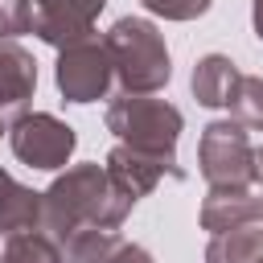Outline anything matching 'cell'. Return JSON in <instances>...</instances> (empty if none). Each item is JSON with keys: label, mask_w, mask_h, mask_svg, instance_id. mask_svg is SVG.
Segmentation results:
<instances>
[{"label": "cell", "mask_w": 263, "mask_h": 263, "mask_svg": "<svg viewBox=\"0 0 263 263\" xmlns=\"http://www.w3.org/2000/svg\"><path fill=\"white\" fill-rule=\"evenodd\" d=\"M255 218H259L255 189H210V197L201 205V226L210 234H222V230L255 222Z\"/></svg>", "instance_id": "obj_10"}, {"label": "cell", "mask_w": 263, "mask_h": 263, "mask_svg": "<svg viewBox=\"0 0 263 263\" xmlns=\"http://www.w3.org/2000/svg\"><path fill=\"white\" fill-rule=\"evenodd\" d=\"M0 136H4V123H0Z\"/></svg>", "instance_id": "obj_22"}, {"label": "cell", "mask_w": 263, "mask_h": 263, "mask_svg": "<svg viewBox=\"0 0 263 263\" xmlns=\"http://www.w3.org/2000/svg\"><path fill=\"white\" fill-rule=\"evenodd\" d=\"M41 226V193L25 189L12 173L0 168V234Z\"/></svg>", "instance_id": "obj_11"}, {"label": "cell", "mask_w": 263, "mask_h": 263, "mask_svg": "<svg viewBox=\"0 0 263 263\" xmlns=\"http://www.w3.org/2000/svg\"><path fill=\"white\" fill-rule=\"evenodd\" d=\"M119 247H123V238L115 230H78L62 247V259L66 263H111Z\"/></svg>", "instance_id": "obj_15"}, {"label": "cell", "mask_w": 263, "mask_h": 263, "mask_svg": "<svg viewBox=\"0 0 263 263\" xmlns=\"http://www.w3.org/2000/svg\"><path fill=\"white\" fill-rule=\"evenodd\" d=\"M33 33V4L29 0H0V37Z\"/></svg>", "instance_id": "obj_17"}, {"label": "cell", "mask_w": 263, "mask_h": 263, "mask_svg": "<svg viewBox=\"0 0 263 263\" xmlns=\"http://www.w3.org/2000/svg\"><path fill=\"white\" fill-rule=\"evenodd\" d=\"M37 86V62L16 37H0V111L25 107Z\"/></svg>", "instance_id": "obj_9"}, {"label": "cell", "mask_w": 263, "mask_h": 263, "mask_svg": "<svg viewBox=\"0 0 263 263\" xmlns=\"http://www.w3.org/2000/svg\"><path fill=\"white\" fill-rule=\"evenodd\" d=\"M132 205L103 164H74L41 193V230L66 247L78 230H115Z\"/></svg>", "instance_id": "obj_1"}, {"label": "cell", "mask_w": 263, "mask_h": 263, "mask_svg": "<svg viewBox=\"0 0 263 263\" xmlns=\"http://www.w3.org/2000/svg\"><path fill=\"white\" fill-rule=\"evenodd\" d=\"M111 263H152V255H148L144 247H136V242H127V238H123V247L115 251V259H111Z\"/></svg>", "instance_id": "obj_19"}, {"label": "cell", "mask_w": 263, "mask_h": 263, "mask_svg": "<svg viewBox=\"0 0 263 263\" xmlns=\"http://www.w3.org/2000/svg\"><path fill=\"white\" fill-rule=\"evenodd\" d=\"M8 144H12L16 160L29 164V168H66L78 136H74V127L62 123L58 115L33 111V115H21V119L8 127Z\"/></svg>", "instance_id": "obj_5"}, {"label": "cell", "mask_w": 263, "mask_h": 263, "mask_svg": "<svg viewBox=\"0 0 263 263\" xmlns=\"http://www.w3.org/2000/svg\"><path fill=\"white\" fill-rule=\"evenodd\" d=\"M255 185H259L255 189V201H259V218H263V148L255 152Z\"/></svg>", "instance_id": "obj_20"}, {"label": "cell", "mask_w": 263, "mask_h": 263, "mask_svg": "<svg viewBox=\"0 0 263 263\" xmlns=\"http://www.w3.org/2000/svg\"><path fill=\"white\" fill-rule=\"evenodd\" d=\"M103 168H107V177H111V181H115L132 201H140L144 193H152V189H156V181H160L164 173L181 177L177 160L156 156V152H140V148H132V144H115Z\"/></svg>", "instance_id": "obj_8"}, {"label": "cell", "mask_w": 263, "mask_h": 263, "mask_svg": "<svg viewBox=\"0 0 263 263\" xmlns=\"http://www.w3.org/2000/svg\"><path fill=\"white\" fill-rule=\"evenodd\" d=\"M201 177L210 189H251L255 185V148L238 119H214L197 144Z\"/></svg>", "instance_id": "obj_4"}, {"label": "cell", "mask_w": 263, "mask_h": 263, "mask_svg": "<svg viewBox=\"0 0 263 263\" xmlns=\"http://www.w3.org/2000/svg\"><path fill=\"white\" fill-rule=\"evenodd\" d=\"M205 263H263V218L214 234L205 247Z\"/></svg>", "instance_id": "obj_12"}, {"label": "cell", "mask_w": 263, "mask_h": 263, "mask_svg": "<svg viewBox=\"0 0 263 263\" xmlns=\"http://www.w3.org/2000/svg\"><path fill=\"white\" fill-rule=\"evenodd\" d=\"M144 8L164 21H193L210 8V0H144Z\"/></svg>", "instance_id": "obj_18"}, {"label": "cell", "mask_w": 263, "mask_h": 263, "mask_svg": "<svg viewBox=\"0 0 263 263\" xmlns=\"http://www.w3.org/2000/svg\"><path fill=\"white\" fill-rule=\"evenodd\" d=\"M107 127L119 136V144H132L140 152H156L177 160V140H181V111L164 99L148 95H119L107 107Z\"/></svg>", "instance_id": "obj_3"}, {"label": "cell", "mask_w": 263, "mask_h": 263, "mask_svg": "<svg viewBox=\"0 0 263 263\" xmlns=\"http://www.w3.org/2000/svg\"><path fill=\"white\" fill-rule=\"evenodd\" d=\"M234 82H238V66L226 53H205L193 66V99L201 107H226Z\"/></svg>", "instance_id": "obj_13"}, {"label": "cell", "mask_w": 263, "mask_h": 263, "mask_svg": "<svg viewBox=\"0 0 263 263\" xmlns=\"http://www.w3.org/2000/svg\"><path fill=\"white\" fill-rule=\"evenodd\" d=\"M255 37L263 41V0H255Z\"/></svg>", "instance_id": "obj_21"}, {"label": "cell", "mask_w": 263, "mask_h": 263, "mask_svg": "<svg viewBox=\"0 0 263 263\" xmlns=\"http://www.w3.org/2000/svg\"><path fill=\"white\" fill-rule=\"evenodd\" d=\"M29 4H33V33L62 49L95 33V21L107 0H29Z\"/></svg>", "instance_id": "obj_7"}, {"label": "cell", "mask_w": 263, "mask_h": 263, "mask_svg": "<svg viewBox=\"0 0 263 263\" xmlns=\"http://www.w3.org/2000/svg\"><path fill=\"white\" fill-rule=\"evenodd\" d=\"M103 49L111 58V70H115L123 95H156L168 82V74H173L164 37L144 16L115 21L107 29V37H103Z\"/></svg>", "instance_id": "obj_2"}, {"label": "cell", "mask_w": 263, "mask_h": 263, "mask_svg": "<svg viewBox=\"0 0 263 263\" xmlns=\"http://www.w3.org/2000/svg\"><path fill=\"white\" fill-rule=\"evenodd\" d=\"M0 263H66V259H62V242L45 234L41 226H33V230H16L4 238Z\"/></svg>", "instance_id": "obj_14"}, {"label": "cell", "mask_w": 263, "mask_h": 263, "mask_svg": "<svg viewBox=\"0 0 263 263\" xmlns=\"http://www.w3.org/2000/svg\"><path fill=\"white\" fill-rule=\"evenodd\" d=\"M226 107H230V119H238V123L251 127V132H263V78L238 74Z\"/></svg>", "instance_id": "obj_16"}, {"label": "cell", "mask_w": 263, "mask_h": 263, "mask_svg": "<svg viewBox=\"0 0 263 263\" xmlns=\"http://www.w3.org/2000/svg\"><path fill=\"white\" fill-rule=\"evenodd\" d=\"M115 70H111V58L103 49V41L95 37H82V41H70L62 45V58H58V90L70 99V103H95L107 95Z\"/></svg>", "instance_id": "obj_6"}]
</instances>
